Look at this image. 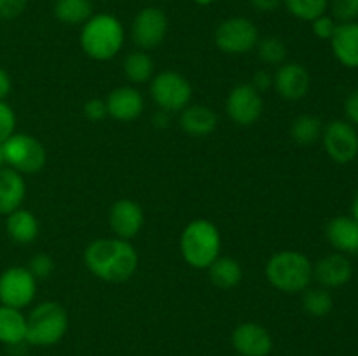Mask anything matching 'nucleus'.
<instances>
[{"label": "nucleus", "instance_id": "nucleus-1", "mask_svg": "<svg viewBox=\"0 0 358 356\" xmlns=\"http://www.w3.org/2000/svg\"><path fill=\"white\" fill-rule=\"evenodd\" d=\"M84 264L101 281L122 283L138 269V253L129 241L115 236L100 237L86 246Z\"/></svg>", "mask_w": 358, "mask_h": 356}, {"label": "nucleus", "instance_id": "nucleus-2", "mask_svg": "<svg viewBox=\"0 0 358 356\" xmlns=\"http://www.w3.org/2000/svg\"><path fill=\"white\" fill-rule=\"evenodd\" d=\"M124 45V28L112 14H94L80 30V47L96 61L115 58Z\"/></svg>", "mask_w": 358, "mask_h": 356}, {"label": "nucleus", "instance_id": "nucleus-3", "mask_svg": "<svg viewBox=\"0 0 358 356\" xmlns=\"http://www.w3.org/2000/svg\"><path fill=\"white\" fill-rule=\"evenodd\" d=\"M266 278L280 292L303 293L313 279V264L301 251H276L266 264Z\"/></svg>", "mask_w": 358, "mask_h": 356}, {"label": "nucleus", "instance_id": "nucleus-4", "mask_svg": "<svg viewBox=\"0 0 358 356\" xmlns=\"http://www.w3.org/2000/svg\"><path fill=\"white\" fill-rule=\"evenodd\" d=\"M222 237L215 223L196 218L185 225L180 234V253L187 265L194 269H208L220 257Z\"/></svg>", "mask_w": 358, "mask_h": 356}, {"label": "nucleus", "instance_id": "nucleus-5", "mask_svg": "<svg viewBox=\"0 0 358 356\" xmlns=\"http://www.w3.org/2000/svg\"><path fill=\"white\" fill-rule=\"evenodd\" d=\"M69 330V314L65 307L52 300L35 306L27 316V342L38 348L55 346Z\"/></svg>", "mask_w": 358, "mask_h": 356}, {"label": "nucleus", "instance_id": "nucleus-6", "mask_svg": "<svg viewBox=\"0 0 358 356\" xmlns=\"http://www.w3.org/2000/svg\"><path fill=\"white\" fill-rule=\"evenodd\" d=\"M3 163L21 175H34L45 164V149L35 136L14 133L0 145Z\"/></svg>", "mask_w": 358, "mask_h": 356}, {"label": "nucleus", "instance_id": "nucleus-7", "mask_svg": "<svg viewBox=\"0 0 358 356\" xmlns=\"http://www.w3.org/2000/svg\"><path fill=\"white\" fill-rule=\"evenodd\" d=\"M150 96L159 110L175 114L191 105L192 86L182 73L164 70L150 80Z\"/></svg>", "mask_w": 358, "mask_h": 356}, {"label": "nucleus", "instance_id": "nucleus-8", "mask_svg": "<svg viewBox=\"0 0 358 356\" xmlns=\"http://www.w3.org/2000/svg\"><path fill=\"white\" fill-rule=\"evenodd\" d=\"M215 45L226 54H247L255 49L259 42V30L247 17H229L224 20L215 30Z\"/></svg>", "mask_w": 358, "mask_h": 356}, {"label": "nucleus", "instance_id": "nucleus-9", "mask_svg": "<svg viewBox=\"0 0 358 356\" xmlns=\"http://www.w3.org/2000/svg\"><path fill=\"white\" fill-rule=\"evenodd\" d=\"M37 293V279L28 267L14 265L0 274V304L23 309L30 306Z\"/></svg>", "mask_w": 358, "mask_h": 356}, {"label": "nucleus", "instance_id": "nucleus-10", "mask_svg": "<svg viewBox=\"0 0 358 356\" xmlns=\"http://www.w3.org/2000/svg\"><path fill=\"white\" fill-rule=\"evenodd\" d=\"M325 152L334 163L348 164L358 156V131L348 121L329 122L322 133Z\"/></svg>", "mask_w": 358, "mask_h": 356}, {"label": "nucleus", "instance_id": "nucleus-11", "mask_svg": "<svg viewBox=\"0 0 358 356\" xmlns=\"http://www.w3.org/2000/svg\"><path fill=\"white\" fill-rule=\"evenodd\" d=\"M264 101L261 93L252 87V84H240L227 94L226 112L227 117L238 126H252L261 119Z\"/></svg>", "mask_w": 358, "mask_h": 356}, {"label": "nucleus", "instance_id": "nucleus-12", "mask_svg": "<svg viewBox=\"0 0 358 356\" xmlns=\"http://www.w3.org/2000/svg\"><path fill=\"white\" fill-rule=\"evenodd\" d=\"M168 34V17L159 7H145L133 20V42L142 51L154 49L164 40Z\"/></svg>", "mask_w": 358, "mask_h": 356}, {"label": "nucleus", "instance_id": "nucleus-13", "mask_svg": "<svg viewBox=\"0 0 358 356\" xmlns=\"http://www.w3.org/2000/svg\"><path fill=\"white\" fill-rule=\"evenodd\" d=\"M145 216H143L142 206L133 199H119L110 206L108 212V225L115 237L121 239H133L142 230Z\"/></svg>", "mask_w": 358, "mask_h": 356}, {"label": "nucleus", "instance_id": "nucleus-14", "mask_svg": "<svg viewBox=\"0 0 358 356\" xmlns=\"http://www.w3.org/2000/svg\"><path fill=\"white\" fill-rule=\"evenodd\" d=\"M310 73L301 63H282L273 75V87L287 101H299L310 91Z\"/></svg>", "mask_w": 358, "mask_h": 356}, {"label": "nucleus", "instance_id": "nucleus-15", "mask_svg": "<svg viewBox=\"0 0 358 356\" xmlns=\"http://www.w3.org/2000/svg\"><path fill=\"white\" fill-rule=\"evenodd\" d=\"M231 344L240 356H268L273 351V337L262 325L241 323L231 335Z\"/></svg>", "mask_w": 358, "mask_h": 356}, {"label": "nucleus", "instance_id": "nucleus-16", "mask_svg": "<svg viewBox=\"0 0 358 356\" xmlns=\"http://www.w3.org/2000/svg\"><path fill=\"white\" fill-rule=\"evenodd\" d=\"M107 114L119 122H131L142 115L145 108L142 93L131 86L115 87L105 98Z\"/></svg>", "mask_w": 358, "mask_h": 356}, {"label": "nucleus", "instance_id": "nucleus-17", "mask_svg": "<svg viewBox=\"0 0 358 356\" xmlns=\"http://www.w3.org/2000/svg\"><path fill=\"white\" fill-rule=\"evenodd\" d=\"M353 265L345 253H331L313 265V278L324 288H339L352 279Z\"/></svg>", "mask_w": 358, "mask_h": 356}, {"label": "nucleus", "instance_id": "nucleus-18", "mask_svg": "<svg viewBox=\"0 0 358 356\" xmlns=\"http://www.w3.org/2000/svg\"><path fill=\"white\" fill-rule=\"evenodd\" d=\"M329 243L345 255H358V222L352 215L334 216L325 229Z\"/></svg>", "mask_w": 358, "mask_h": 356}, {"label": "nucleus", "instance_id": "nucleus-19", "mask_svg": "<svg viewBox=\"0 0 358 356\" xmlns=\"http://www.w3.org/2000/svg\"><path fill=\"white\" fill-rule=\"evenodd\" d=\"M336 59L346 68H358V21L338 23L331 38Z\"/></svg>", "mask_w": 358, "mask_h": 356}, {"label": "nucleus", "instance_id": "nucleus-20", "mask_svg": "<svg viewBox=\"0 0 358 356\" xmlns=\"http://www.w3.org/2000/svg\"><path fill=\"white\" fill-rule=\"evenodd\" d=\"M27 198V184L23 175L13 168L0 170V215H9L21 208Z\"/></svg>", "mask_w": 358, "mask_h": 356}, {"label": "nucleus", "instance_id": "nucleus-21", "mask_svg": "<svg viewBox=\"0 0 358 356\" xmlns=\"http://www.w3.org/2000/svg\"><path fill=\"white\" fill-rule=\"evenodd\" d=\"M180 128L194 138L208 136L217 128V114L206 105H187L180 112Z\"/></svg>", "mask_w": 358, "mask_h": 356}, {"label": "nucleus", "instance_id": "nucleus-22", "mask_svg": "<svg viewBox=\"0 0 358 356\" xmlns=\"http://www.w3.org/2000/svg\"><path fill=\"white\" fill-rule=\"evenodd\" d=\"M6 230L14 243L30 244L38 236V220L31 212L20 208L7 215Z\"/></svg>", "mask_w": 358, "mask_h": 356}, {"label": "nucleus", "instance_id": "nucleus-23", "mask_svg": "<svg viewBox=\"0 0 358 356\" xmlns=\"http://www.w3.org/2000/svg\"><path fill=\"white\" fill-rule=\"evenodd\" d=\"M27 341V318L21 309L0 306V342L20 346Z\"/></svg>", "mask_w": 358, "mask_h": 356}, {"label": "nucleus", "instance_id": "nucleus-24", "mask_svg": "<svg viewBox=\"0 0 358 356\" xmlns=\"http://www.w3.org/2000/svg\"><path fill=\"white\" fill-rule=\"evenodd\" d=\"M206 271H208L212 285L220 290L234 288L240 285L241 278H243V269H241L240 262L231 257H222V255Z\"/></svg>", "mask_w": 358, "mask_h": 356}, {"label": "nucleus", "instance_id": "nucleus-25", "mask_svg": "<svg viewBox=\"0 0 358 356\" xmlns=\"http://www.w3.org/2000/svg\"><path fill=\"white\" fill-rule=\"evenodd\" d=\"M55 16L63 24H84L93 16L91 0H56Z\"/></svg>", "mask_w": 358, "mask_h": 356}, {"label": "nucleus", "instance_id": "nucleus-26", "mask_svg": "<svg viewBox=\"0 0 358 356\" xmlns=\"http://www.w3.org/2000/svg\"><path fill=\"white\" fill-rule=\"evenodd\" d=\"M322 133H324V124L317 115L311 114L299 115L290 126V136L299 145H313L322 138Z\"/></svg>", "mask_w": 358, "mask_h": 356}, {"label": "nucleus", "instance_id": "nucleus-27", "mask_svg": "<svg viewBox=\"0 0 358 356\" xmlns=\"http://www.w3.org/2000/svg\"><path fill=\"white\" fill-rule=\"evenodd\" d=\"M124 75L129 82L143 84L152 79L154 75V59L145 51L129 52L124 58Z\"/></svg>", "mask_w": 358, "mask_h": 356}, {"label": "nucleus", "instance_id": "nucleus-28", "mask_svg": "<svg viewBox=\"0 0 358 356\" xmlns=\"http://www.w3.org/2000/svg\"><path fill=\"white\" fill-rule=\"evenodd\" d=\"M334 300H332L331 292L324 286L310 288L308 286L303 292V309L313 318H324L332 311Z\"/></svg>", "mask_w": 358, "mask_h": 356}, {"label": "nucleus", "instance_id": "nucleus-29", "mask_svg": "<svg viewBox=\"0 0 358 356\" xmlns=\"http://www.w3.org/2000/svg\"><path fill=\"white\" fill-rule=\"evenodd\" d=\"M283 6L287 7V10L294 17L311 23L318 16L325 14L329 7V0H283Z\"/></svg>", "mask_w": 358, "mask_h": 356}, {"label": "nucleus", "instance_id": "nucleus-30", "mask_svg": "<svg viewBox=\"0 0 358 356\" xmlns=\"http://www.w3.org/2000/svg\"><path fill=\"white\" fill-rule=\"evenodd\" d=\"M255 51H257L259 59L268 63V65H282V63H285L287 45L280 37L269 35V37L259 38Z\"/></svg>", "mask_w": 358, "mask_h": 356}, {"label": "nucleus", "instance_id": "nucleus-31", "mask_svg": "<svg viewBox=\"0 0 358 356\" xmlns=\"http://www.w3.org/2000/svg\"><path fill=\"white\" fill-rule=\"evenodd\" d=\"M332 17L339 23L358 20V0H332Z\"/></svg>", "mask_w": 358, "mask_h": 356}, {"label": "nucleus", "instance_id": "nucleus-32", "mask_svg": "<svg viewBox=\"0 0 358 356\" xmlns=\"http://www.w3.org/2000/svg\"><path fill=\"white\" fill-rule=\"evenodd\" d=\"M28 271L34 274V278L37 279V281H41V279L49 278L51 272L55 271V260H52V257H49L48 253H37L30 258Z\"/></svg>", "mask_w": 358, "mask_h": 356}, {"label": "nucleus", "instance_id": "nucleus-33", "mask_svg": "<svg viewBox=\"0 0 358 356\" xmlns=\"http://www.w3.org/2000/svg\"><path fill=\"white\" fill-rule=\"evenodd\" d=\"M14 133H16V114L6 101H0V145Z\"/></svg>", "mask_w": 358, "mask_h": 356}, {"label": "nucleus", "instance_id": "nucleus-34", "mask_svg": "<svg viewBox=\"0 0 358 356\" xmlns=\"http://www.w3.org/2000/svg\"><path fill=\"white\" fill-rule=\"evenodd\" d=\"M336 28H338V21L327 14H322L317 20L311 21V30H313L315 37L322 38V40H331Z\"/></svg>", "mask_w": 358, "mask_h": 356}, {"label": "nucleus", "instance_id": "nucleus-35", "mask_svg": "<svg viewBox=\"0 0 358 356\" xmlns=\"http://www.w3.org/2000/svg\"><path fill=\"white\" fill-rule=\"evenodd\" d=\"M84 115H86L87 121L91 122H100L107 117V105H105V100H100V98H91L84 103Z\"/></svg>", "mask_w": 358, "mask_h": 356}, {"label": "nucleus", "instance_id": "nucleus-36", "mask_svg": "<svg viewBox=\"0 0 358 356\" xmlns=\"http://www.w3.org/2000/svg\"><path fill=\"white\" fill-rule=\"evenodd\" d=\"M28 0H0V20H14L27 9Z\"/></svg>", "mask_w": 358, "mask_h": 356}, {"label": "nucleus", "instance_id": "nucleus-37", "mask_svg": "<svg viewBox=\"0 0 358 356\" xmlns=\"http://www.w3.org/2000/svg\"><path fill=\"white\" fill-rule=\"evenodd\" d=\"M345 112L346 117H348V122H352L355 128H358V87L355 91H352L350 96L346 98Z\"/></svg>", "mask_w": 358, "mask_h": 356}, {"label": "nucleus", "instance_id": "nucleus-38", "mask_svg": "<svg viewBox=\"0 0 358 356\" xmlns=\"http://www.w3.org/2000/svg\"><path fill=\"white\" fill-rule=\"evenodd\" d=\"M273 86V75L269 72H266V70H259V72H255L254 79H252V87L254 89H257L259 93H264V91H268L269 87Z\"/></svg>", "mask_w": 358, "mask_h": 356}, {"label": "nucleus", "instance_id": "nucleus-39", "mask_svg": "<svg viewBox=\"0 0 358 356\" xmlns=\"http://www.w3.org/2000/svg\"><path fill=\"white\" fill-rule=\"evenodd\" d=\"M252 7L259 13H273L283 3V0H250Z\"/></svg>", "mask_w": 358, "mask_h": 356}, {"label": "nucleus", "instance_id": "nucleus-40", "mask_svg": "<svg viewBox=\"0 0 358 356\" xmlns=\"http://www.w3.org/2000/svg\"><path fill=\"white\" fill-rule=\"evenodd\" d=\"M10 87H13V82H10L9 73L0 66V101H6L10 93Z\"/></svg>", "mask_w": 358, "mask_h": 356}, {"label": "nucleus", "instance_id": "nucleus-41", "mask_svg": "<svg viewBox=\"0 0 358 356\" xmlns=\"http://www.w3.org/2000/svg\"><path fill=\"white\" fill-rule=\"evenodd\" d=\"M154 122H156L157 128H168L170 126V114L164 110H159L154 115Z\"/></svg>", "mask_w": 358, "mask_h": 356}, {"label": "nucleus", "instance_id": "nucleus-42", "mask_svg": "<svg viewBox=\"0 0 358 356\" xmlns=\"http://www.w3.org/2000/svg\"><path fill=\"white\" fill-rule=\"evenodd\" d=\"M352 216L358 222V194L353 199V205H352Z\"/></svg>", "mask_w": 358, "mask_h": 356}, {"label": "nucleus", "instance_id": "nucleus-43", "mask_svg": "<svg viewBox=\"0 0 358 356\" xmlns=\"http://www.w3.org/2000/svg\"><path fill=\"white\" fill-rule=\"evenodd\" d=\"M194 2L198 3V6H210V3H213L215 0H194Z\"/></svg>", "mask_w": 358, "mask_h": 356}, {"label": "nucleus", "instance_id": "nucleus-44", "mask_svg": "<svg viewBox=\"0 0 358 356\" xmlns=\"http://www.w3.org/2000/svg\"><path fill=\"white\" fill-rule=\"evenodd\" d=\"M3 164H6V163H3V154H2V149H0V170L3 168Z\"/></svg>", "mask_w": 358, "mask_h": 356}]
</instances>
